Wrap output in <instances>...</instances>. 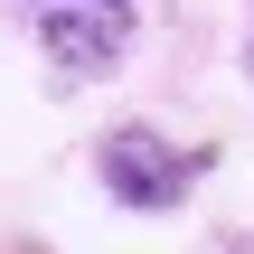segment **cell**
<instances>
[{
  "instance_id": "obj_3",
  "label": "cell",
  "mask_w": 254,
  "mask_h": 254,
  "mask_svg": "<svg viewBox=\"0 0 254 254\" xmlns=\"http://www.w3.org/2000/svg\"><path fill=\"white\" fill-rule=\"evenodd\" d=\"M38 9H47V0H38Z\"/></svg>"
},
{
  "instance_id": "obj_1",
  "label": "cell",
  "mask_w": 254,
  "mask_h": 254,
  "mask_svg": "<svg viewBox=\"0 0 254 254\" xmlns=\"http://www.w3.org/2000/svg\"><path fill=\"white\" fill-rule=\"evenodd\" d=\"M189 170H198V160H189L179 141L141 132V123L104 141V189H113L132 217H160V207H179V198H189Z\"/></svg>"
},
{
  "instance_id": "obj_2",
  "label": "cell",
  "mask_w": 254,
  "mask_h": 254,
  "mask_svg": "<svg viewBox=\"0 0 254 254\" xmlns=\"http://www.w3.org/2000/svg\"><path fill=\"white\" fill-rule=\"evenodd\" d=\"M38 38H47V57L85 85V75H104V66L123 57V0H47V9H38Z\"/></svg>"
}]
</instances>
